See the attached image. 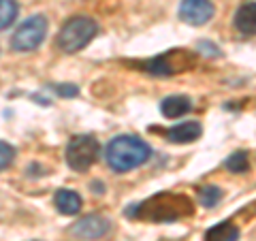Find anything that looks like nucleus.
<instances>
[{"mask_svg": "<svg viewBox=\"0 0 256 241\" xmlns=\"http://www.w3.org/2000/svg\"><path fill=\"white\" fill-rule=\"evenodd\" d=\"M192 214V200L184 194H162L152 196L146 203H134L130 210H126L128 218H141L150 222H175Z\"/></svg>", "mask_w": 256, "mask_h": 241, "instance_id": "1", "label": "nucleus"}, {"mask_svg": "<svg viewBox=\"0 0 256 241\" xmlns=\"http://www.w3.org/2000/svg\"><path fill=\"white\" fill-rule=\"evenodd\" d=\"M152 156V148L143 139L134 134H122L116 136L105 150L107 164L116 173H128L132 168L146 164Z\"/></svg>", "mask_w": 256, "mask_h": 241, "instance_id": "2", "label": "nucleus"}, {"mask_svg": "<svg viewBox=\"0 0 256 241\" xmlns=\"http://www.w3.org/2000/svg\"><path fill=\"white\" fill-rule=\"evenodd\" d=\"M98 32V24L88 15H75L60 28L58 47L64 54H77L92 41Z\"/></svg>", "mask_w": 256, "mask_h": 241, "instance_id": "3", "label": "nucleus"}, {"mask_svg": "<svg viewBox=\"0 0 256 241\" xmlns=\"http://www.w3.org/2000/svg\"><path fill=\"white\" fill-rule=\"evenodd\" d=\"M98 141L94 139L92 134H79V136H73L70 143L66 146V162L73 171H79L84 173L88 171L98 158Z\"/></svg>", "mask_w": 256, "mask_h": 241, "instance_id": "4", "label": "nucleus"}, {"mask_svg": "<svg viewBox=\"0 0 256 241\" xmlns=\"http://www.w3.org/2000/svg\"><path fill=\"white\" fill-rule=\"evenodd\" d=\"M47 34V20L43 15H32L15 30L11 45L15 52H34Z\"/></svg>", "mask_w": 256, "mask_h": 241, "instance_id": "5", "label": "nucleus"}, {"mask_svg": "<svg viewBox=\"0 0 256 241\" xmlns=\"http://www.w3.org/2000/svg\"><path fill=\"white\" fill-rule=\"evenodd\" d=\"M178 13L180 20L190 26H205L214 18V4L210 0H182Z\"/></svg>", "mask_w": 256, "mask_h": 241, "instance_id": "6", "label": "nucleus"}, {"mask_svg": "<svg viewBox=\"0 0 256 241\" xmlns=\"http://www.w3.org/2000/svg\"><path fill=\"white\" fill-rule=\"evenodd\" d=\"M111 228V222L102 216H84L82 220H77L73 226H70V232L77 237V239H84V241H94V239H100L102 235H107Z\"/></svg>", "mask_w": 256, "mask_h": 241, "instance_id": "7", "label": "nucleus"}, {"mask_svg": "<svg viewBox=\"0 0 256 241\" xmlns=\"http://www.w3.org/2000/svg\"><path fill=\"white\" fill-rule=\"evenodd\" d=\"M175 54H178V50H171L166 52L164 56H158V58L150 60L148 62V70L152 75H160V77H169L173 73H178V70H186L184 66H190V64H182L180 60H173Z\"/></svg>", "mask_w": 256, "mask_h": 241, "instance_id": "8", "label": "nucleus"}, {"mask_svg": "<svg viewBox=\"0 0 256 241\" xmlns=\"http://www.w3.org/2000/svg\"><path fill=\"white\" fill-rule=\"evenodd\" d=\"M203 128L198 122H184V124H178L166 130V139L171 143H180V146H186V143H194L198 136H201Z\"/></svg>", "mask_w": 256, "mask_h": 241, "instance_id": "9", "label": "nucleus"}, {"mask_svg": "<svg viewBox=\"0 0 256 241\" xmlns=\"http://www.w3.org/2000/svg\"><path fill=\"white\" fill-rule=\"evenodd\" d=\"M235 28L248 36L256 34V2H246L239 6L235 13Z\"/></svg>", "mask_w": 256, "mask_h": 241, "instance_id": "10", "label": "nucleus"}, {"mask_svg": "<svg viewBox=\"0 0 256 241\" xmlns=\"http://www.w3.org/2000/svg\"><path fill=\"white\" fill-rule=\"evenodd\" d=\"M54 203H56V210H58L62 216H75V214H79V210H82V196L73 190H66V188L56 192Z\"/></svg>", "mask_w": 256, "mask_h": 241, "instance_id": "11", "label": "nucleus"}, {"mask_svg": "<svg viewBox=\"0 0 256 241\" xmlns=\"http://www.w3.org/2000/svg\"><path fill=\"white\" fill-rule=\"evenodd\" d=\"M190 109H192L190 98H188V96H180V94L166 96V98L160 102V111H162V116H164V118H169V120H175V118L186 116Z\"/></svg>", "mask_w": 256, "mask_h": 241, "instance_id": "12", "label": "nucleus"}, {"mask_svg": "<svg viewBox=\"0 0 256 241\" xmlns=\"http://www.w3.org/2000/svg\"><path fill=\"white\" fill-rule=\"evenodd\" d=\"M237 239H239V228L230 220L218 222L205 232V241H237Z\"/></svg>", "mask_w": 256, "mask_h": 241, "instance_id": "13", "label": "nucleus"}, {"mask_svg": "<svg viewBox=\"0 0 256 241\" xmlns=\"http://www.w3.org/2000/svg\"><path fill=\"white\" fill-rule=\"evenodd\" d=\"M18 18V2L15 0H0V30L9 28Z\"/></svg>", "mask_w": 256, "mask_h": 241, "instance_id": "14", "label": "nucleus"}, {"mask_svg": "<svg viewBox=\"0 0 256 241\" xmlns=\"http://www.w3.org/2000/svg\"><path fill=\"white\" fill-rule=\"evenodd\" d=\"M226 168L233 173H246L248 168H250V160H248V154L246 152H235V154H230L226 158Z\"/></svg>", "mask_w": 256, "mask_h": 241, "instance_id": "15", "label": "nucleus"}, {"mask_svg": "<svg viewBox=\"0 0 256 241\" xmlns=\"http://www.w3.org/2000/svg\"><path fill=\"white\" fill-rule=\"evenodd\" d=\"M222 198V190L218 186H203L201 188V205L203 207H214L218 205V200Z\"/></svg>", "mask_w": 256, "mask_h": 241, "instance_id": "16", "label": "nucleus"}, {"mask_svg": "<svg viewBox=\"0 0 256 241\" xmlns=\"http://www.w3.org/2000/svg\"><path fill=\"white\" fill-rule=\"evenodd\" d=\"M13 160H15V148L4 141H0V171L6 168L9 164H13Z\"/></svg>", "mask_w": 256, "mask_h": 241, "instance_id": "17", "label": "nucleus"}, {"mask_svg": "<svg viewBox=\"0 0 256 241\" xmlns=\"http://www.w3.org/2000/svg\"><path fill=\"white\" fill-rule=\"evenodd\" d=\"M196 50H198V52H203L205 56H216V58H220V56H222L218 47L212 45V43H207V41H201V43H198V45H196Z\"/></svg>", "mask_w": 256, "mask_h": 241, "instance_id": "18", "label": "nucleus"}, {"mask_svg": "<svg viewBox=\"0 0 256 241\" xmlns=\"http://www.w3.org/2000/svg\"><path fill=\"white\" fill-rule=\"evenodd\" d=\"M54 90L58 92L60 96H77V94H79V88H77V86H70V84H64V86H56Z\"/></svg>", "mask_w": 256, "mask_h": 241, "instance_id": "19", "label": "nucleus"}]
</instances>
